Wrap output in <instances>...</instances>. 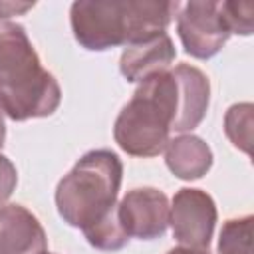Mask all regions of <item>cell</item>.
<instances>
[{
	"mask_svg": "<svg viewBox=\"0 0 254 254\" xmlns=\"http://www.w3.org/2000/svg\"><path fill=\"white\" fill-rule=\"evenodd\" d=\"M179 6L161 0H77L69 8V24L81 48L105 52L167 32Z\"/></svg>",
	"mask_w": 254,
	"mask_h": 254,
	"instance_id": "obj_1",
	"label": "cell"
},
{
	"mask_svg": "<svg viewBox=\"0 0 254 254\" xmlns=\"http://www.w3.org/2000/svg\"><path fill=\"white\" fill-rule=\"evenodd\" d=\"M60 103V83L42 65L26 28L0 20V111L12 121H28L52 115Z\"/></svg>",
	"mask_w": 254,
	"mask_h": 254,
	"instance_id": "obj_2",
	"label": "cell"
},
{
	"mask_svg": "<svg viewBox=\"0 0 254 254\" xmlns=\"http://www.w3.org/2000/svg\"><path fill=\"white\" fill-rule=\"evenodd\" d=\"M123 163L109 149L87 151L56 187L54 200L64 222L83 234L117 214Z\"/></svg>",
	"mask_w": 254,
	"mask_h": 254,
	"instance_id": "obj_3",
	"label": "cell"
},
{
	"mask_svg": "<svg viewBox=\"0 0 254 254\" xmlns=\"http://www.w3.org/2000/svg\"><path fill=\"white\" fill-rule=\"evenodd\" d=\"M177 107L179 91L171 69L143 79L115 117V143L131 157H157L169 143Z\"/></svg>",
	"mask_w": 254,
	"mask_h": 254,
	"instance_id": "obj_4",
	"label": "cell"
},
{
	"mask_svg": "<svg viewBox=\"0 0 254 254\" xmlns=\"http://www.w3.org/2000/svg\"><path fill=\"white\" fill-rule=\"evenodd\" d=\"M177 34L185 52L196 60H210L230 38L220 2L190 0L177 10Z\"/></svg>",
	"mask_w": 254,
	"mask_h": 254,
	"instance_id": "obj_5",
	"label": "cell"
},
{
	"mask_svg": "<svg viewBox=\"0 0 254 254\" xmlns=\"http://www.w3.org/2000/svg\"><path fill=\"white\" fill-rule=\"evenodd\" d=\"M169 206L173 238L181 246L208 250L218 220L214 198L202 189L185 187L175 192Z\"/></svg>",
	"mask_w": 254,
	"mask_h": 254,
	"instance_id": "obj_6",
	"label": "cell"
},
{
	"mask_svg": "<svg viewBox=\"0 0 254 254\" xmlns=\"http://www.w3.org/2000/svg\"><path fill=\"white\" fill-rule=\"evenodd\" d=\"M169 198L155 187H137L125 192L117 204V220L127 238L155 240L169 226Z\"/></svg>",
	"mask_w": 254,
	"mask_h": 254,
	"instance_id": "obj_7",
	"label": "cell"
},
{
	"mask_svg": "<svg viewBox=\"0 0 254 254\" xmlns=\"http://www.w3.org/2000/svg\"><path fill=\"white\" fill-rule=\"evenodd\" d=\"M177 81L179 91V107L173 123V131L190 133L196 129L210 105V81L206 73L190 64H179L171 69Z\"/></svg>",
	"mask_w": 254,
	"mask_h": 254,
	"instance_id": "obj_8",
	"label": "cell"
},
{
	"mask_svg": "<svg viewBox=\"0 0 254 254\" xmlns=\"http://www.w3.org/2000/svg\"><path fill=\"white\" fill-rule=\"evenodd\" d=\"M46 250V230L34 212L22 204L0 208V254H42Z\"/></svg>",
	"mask_w": 254,
	"mask_h": 254,
	"instance_id": "obj_9",
	"label": "cell"
},
{
	"mask_svg": "<svg viewBox=\"0 0 254 254\" xmlns=\"http://www.w3.org/2000/svg\"><path fill=\"white\" fill-rule=\"evenodd\" d=\"M177 50L167 32L125 46L119 58V71L129 83H141L143 79L167 71L175 62Z\"/></svg>",
	"mask_w": 254,
	"mask_h": 254,
	"instance_id": "obj_10",
	"label": "cell"
},
{
	"mask_svg": "<svg viewBox=\"0 0 254 254\" xmlns=\"http://www.w3.org/2000/svg\"><path fill=\"white\" fill-rule=\"evenodd\" d=\"M163 153L167 169L181 181L202 179L214 161L212 149L204 143V139L192 133H183L175 139H169Z\"/></svg>",
	"mask_w": 254,
	"mask_h": 254,
	"instance_id": "obj_11",
	"label": "cell"
},
{
	"mask_svg": "<svg viewBox=\"0 0 254 254\" xmlns=\"http://www.w3.org/2000/svg\"><path fill=\"white\" fill-rule=\"evenodd\" d=\"M252 214L228 218L218 236L216 254H252Z\"/></svg>",
	"mask_w": 254,
	"mask_h": 254,
	"instance_id": "obj_12",
	"label": "cell"
},
{
	"mask_svg": "<svg viewBox=\"0 0 254 254\" xmlns=\"http://www.w3.org/2000/svg\"><path fill=\"white\" fill-rule=\"evenodd\" d=\"M252 103H234L228 107L224 115V133L230 139V143L240 149L242 153H250L252 143Z\"/></svg>",
	"mask_w": 254,
	"mask_h": 254,
	"instance_id": "obj_13",
	"label": "cell"
},
{
	"mask_svg": "<svg viewBox=\"0 0 254 254\" xmlns=\"http://www.w3.org/2000/svg\"><path fill=\"white\" fill-rule=\"evenodd\" d=\"M220 12L230 34H240V36L252 34L254 6L250 2H220Z\"/></svg>",
	"mask_w": 254,
	"mask_h": 254,
	"instance_id": "obj_14",
	"label": "cell"
},
{
	"mask_svg": "<svg viewBox=\"0 0 254 254\" xmlns=\"http://www.w3.org/2000/svg\"><path fill=\"white\" fill-rule=\"evenodd\" d=\"M16 185H18V171L14 163L0 153V208L6 206L8 198L16 190Z\"/></svg>",
	"mask_w": 254,
	"mask_h": 254,
	"instance_id": "obj_15",
	"label": "cell"
},
{
	"mask_svg": "<svg viewBox=\"0 0 254 254\" xmlns=\"http://www.w3.org/2000/svg\"><path fill=\"white\" fill-rule=\"evenodd\" d=\"M34 8V2H0V20L24 14Z\"/></svg>",
	"mask_w": 254,
	"mask_h": 254,
	"instance_id": "obj_16",
	"label": "cell"
},
{
	"mask_svg": "<svg viewBox=\"0 0 254 254\" xmlns=\"http://www.w3.org/2000/svg\"><path fill=\"white\" fill-rule=\"evenodd\" d=\"M167 254H210L208 250H198V248H189V246H175Z\"/></svg>",
	"mask_w": 254,
	"mask_h": 254,
	"instance_id": "obj_17",
	"label": "cell"
},
{
	"mask_svg": "<svg viewBox=\"0 0 254 254\" xmlns=\"http://www.w3.org/2000/svg\"><path fill=\"white\" fill-rule=\"evenodd\" d=\"M4 141H6V123H4V113L0 111V149L4 147Z\"/></svg>",
	"mask_w": 254,
	"mask_h": 254,
	"instance_id": "obj_18",
	"label": "cell"
},
{
	"mask_svg": "<svg viewBox=\"0 0 254 254\" xmlns=\"http://www.w3.org/2000/svg\"><path fill=\"white\" fill-rule=\"evenodd\" d=\"M42 254H52V252H48V250H46V252H42Z\"/></svg>",
	"mask_w": 254,
	"mask_h": 254,
	"instance_id": "obj_19",
	"label": "cell"
}]
</instances>
